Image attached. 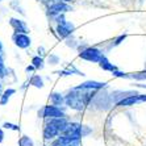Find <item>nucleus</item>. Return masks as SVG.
Segmentation results:
<instances>
[{"label": "nucleus", "mask_w": 146, "mask_h": 146, "mask_svg": "<svg viewBox=\"0 0 146 146\" xmlns=\"http://www.w3.org/2000/svg\"><path fill=\"white\" fill-rule=\"evenodd\" d=\"M72 31H74V25L71 23H67V21H63L62 24H58L57 27V32L62 38L68 37L72 33Z\"/></svg>", "instance_id": "nucleus-6"}, {"label": "nucleus", "mask_w": 146, "mask_h": 146, "mask_svg": "<svg viewBox=\"0 0 146 146\" xmlns=\"http://www.w3.org/2000/svg\"><path fill=\"white\" fill-rule=\"evenodd\" d=\"M38 116L44 117V119H59V117H65V112L61 107L58 106H45L38 111Z\"/></svg>", "instance_id": "nucleus-2"}, {"label": "nucleus", "mask_w": 146, "mask_h": 146, "mask_svg": "<svg viewBox=\"0 0 146 146\" xmlns=\"http://www.w3.org/2000/svg\"><path fill=\"white\" fill-rule=\"evenodd\" d=\"M5 75H7V68L4 66V61H3V58H1V55H0V78H3Z\"/></svg>", "instance_id": "nucleus-18"}, {"label": "nucleus", "mask_w": 146, "mask_h": 146, "mask_svg": "<svg viewBox=\"0 0 146 146\" xmlns=\"http://www.w3.org/2000/svg\"><path fill=\"white\" fill-rule=\"evenodd\" d=\"M0 90H1V83H0Z\"/></svg>", "instance_id": "nucleus-26"}, {"label": "nucleus", "mask_w": 146, "mask_h": 146, "mask_svg": "<svg viewBox=\"0 0 146 146\" xmlns=\"http://www.w3.org/2000/svg\"><path fill=\"white\" fill-rule=\"evenodd\" d=\"M13 41H15V45H16V46H19V48H21V49L29 48V46H31V44H32L31 38L28 37L25 33H15Z\"/></svg>", "instance_id": "nucleus-5"}, {"label": "nucleus", "mask_w": 146, "mask_h": 146, "mask_svg": "<svg viewBox=\"0 0 146 146\" xmlns=\"http://www.w3.org/2000/svg\"><path fill=\"white\" fill-rule=\"evenodd\" d=\"M113 76H116V78H125V79H129L130 78V74H126V72H121L119 71V70H115V71L112 72Z\"/></svg>", "instance_id": "nucleus-17"}, {"label": "nucleus", "mask_w": 146, "mask_h": 146, "mask_svg": "<svg viewBox=\"0 0 146 146\" xmlns=\"http://www.w3.org/2000/svg\"><path fill=\"white\" fill-rule=\"evenodd\" d=\"M79 57L82 58V59H84V61H88V62H100L104 58V55H103V51L99 50V49L96 48H87L84 49V50H82L80 53H79Z\"/></svg>", "instance_id": "nucleus-3"}, {"label": "nucleus", "mask_w": 146, "mask_h": 146, "mask_svg": "<svg viewBox=\"0 0 146 146\" xmlns=\"http://www.w3.org/2000/svg\"><path fill=\"white\" fill-rule=\"evenodd\" d=\"M49 99H50V102L53 106H62L63 103H65V98L61 95V94H58V92H53V94H50V96H49Z\"/></svg>", "instance_id": "nucleus-10"}, {"label": "nucleus", "mask_w": 146, "mask_h": 146, "mask_svg": "<svg viewBox=\"0 0 146 146\" xmlns=\"http://www.w3.org/2000/svg\"><path fill=\"white\" fill-rule=\"evenodd\" d=\"M49 61H50L51 65H57L58 62H59V59H58V57H54V55H51V57L49 58Z\"/></svg>", "instance_id": "nucleus-21"}, {"label": "nucleus", "mask_w": 146, "mask_h": 146, "mask_svg": "<svg viewBox=\"0 0 146 146\" xmlns=\"http://www.w3.org/2000/svg\"><path fill=\"white\" fill-rule=\"evenodd\" d=\"M19 146H34L33 139L28 136H23L19 139Z\"/></svg>", "instance_id": "nucleus-15"}, {"label": "nucleus", "mask_w": 146, "mask_h": 146, "mask_svg": "<svg viewBox=\"0 0 146 146\" xmlns=\"http://www.w3.org/2000/svg\"><path fill=\"white\" fill-rule=\"evenodd\" d=\"M138 102H141V100H139V94H136V95L128 96V98L120 100V102L117 103L116 106H117V107H130V106H134V104H137Z\"/></svg>", "instance_id": "nucleus-9"}, {"label": "nucleus", "mask_w": 146, "mask_h": 146, "mask_svg": "<svg viewBox=\"0 0 146 146\" xmlns=\"http://www.w3.org/2000/svg\"><path fill=\"white\" fill-rule=\"evenodd\" d=\"M130 78L136 79V80H146V71H141V72H134L130 74Z\"/></svg>", "instance_id": "nucleus-16"}, {"label": "nucleus", "mask_w": 146, "mask_h": 146, "mask_svg": "<svg viewBox=\"0 0 146 146\" xmlns=\"http://www.w3.org/2000/svg\"><path fill=\"white\" fill-rule=\"evenodd\" d=\"M99 66H100V67H102L104 71H111V72H113L115 70H117V67H116L115 65H112V63H111V62H109L106 57H104L102 61L99 62Z\"/></svg>", "instance_id": "nucleus-11"}, {"label": "nucleus", "mask_w": 146, "mask_h": 146, "mask_svg": "<svg viewBox=\"0 0 146 146\" xmlns=\"http://www.w3.org/2000/svg\"><path fill=\"white\" fill-rule=\"evenodd\" d=\"M29 83L33 87H36V88H42L44 87V82H42V78H41L40 75H33L31 78V80H29Z\"/></svg>", "instance_id": "nucleus-13"}, {"label": "nucleus", "mask_w": 146, "mask_h": 146, "mask_svg": "<svg viewBox=\"0 0 146 146\" xmlns=\"http://www.w3.org/2000/svg\"><path fill=\"white\" fill-rule=\"evenodd\" d=\"M32 65L36 67V70H41V68L44 67V59L37 55V57H33L32 58Z\"/></svg>", "instance_id": "nucleus-14"}, {"label": "nucleus", "mask_w": 146, "mask_h": 146, "mask_svg": "<svg viewBox=\"0 0 146 146\" xmlns=\"http://www.w3.org/2000/svg\"><path fill=\"white\" fill-rule=\"evenodd\" d=\"M9 24H11V27L15 29L16 33H25V34L28 33V28H27V25H25L24 21L17 20V19H11Z\"/></svg>", "instance_id": "nucleus-8"}, {"label": "nucleus", "mask_w": 146, "mask_h": 146, "mask_svg": "<svg viewBox=\"0 0 146 146\" xmlns=\"http://www.w3.org/2000/svg\"><path fill=\"white\" fill-rule=\"evenodd\" d=\"M0 50H1V44H0Z\"/></svg>", "instance_id": "nucleus-27"}, {"label": "nucleus", "mask_w": 146, "mask_h": 146, "mask_svg": "<svg viewBox=\"0 0 146 146\" xmlns=\"http://www.w3.org/2000/svg\"><path fill=\"white\" fill-rule=\"evenodd\" d=\"M125 38H126V36H125V34H122V36H120L119 38H116L115 42H113V45H120V44H121V41H124Z\"/></svg>", "instance_id": "nucleus-20"}, {"label": "nucleus", "mask_w": 146, "mask_h": 146, "mask_svg": "<svg viewBox=\"0 0 146 146\" xmlns=\"http://www.w3.org/2000/svg\"><path fill=\"white\" fill-rule=\"evenodd\" d=\"M15 92H16V90H13V88H9V90H7V91L4 92L3 95L0 96V106H5V104L8 103V100H9V98L13 95Z\"/></svg>", "instance_id": "nucleus-12"}, {"label": "nucleus", "mask_w": 146, "mask_h": 146, "mask_svg": "<svg viewBox=\"0 0 146 146\" xmlns=\"http://www.w3.org/2000/svg\"><path fill=\"white\" fill-rule=\"evenodd\" d=\"M67 11H71V8L63 1H57V3L51 4L49 7V13L50 15H61L62 12H67Z\"/></svg>", "instance_id": "nucleus-7"}, {"label": "nucleus", "mask_w": 146, "mask_h": 146, "mask_svg": "<svg viewBox=\"0 0 146 146\" xmlns=\"http://www.w3.org/2000/svg\"><path fill=\"white\" fill-rule=\"evenodd\" d=\"M62 1H71V0H62Z\"/></svg>", "instance_id": "nucleus-25"}, {"label": "nucleus", "mask_w": 146, "mask_h": 146, "mask_svg": "<svg viewBox=\"0 0 146 146\" xmlns=\"http://www.w3.org/2000/svg\"><path fill=\"white\" fill-rule=\"evenodd\" d=\"M65 146H79V141H74V142L67 143V145H65Z\"/></svg>", "instance_id": "nucleus-23"}, {"label": "nucleus", "mask_w": 146, "mask_h": 146, "mask_svg": "<svg viewBox=\"0 0 146 146\" xmlns=\"http://www.w3.org/2000/svg\"><path fill=\"white\" fill-rule=\"evenodd\" d=\"M3 139H4V132L0 129V142H3Z\"/></svg>", "instance_id": "nucleus-24"}, {"label": "nucleus", "mask_w": 146, "mask_h": 146, "mask_svg": "<svg viewBox=\"0 0 146 146\" xmlns=\"http://www.w3.org/2000/svg\"><path fill=\"white\" fill-rule=\"evenodd\" d=\"M33 70H36V67H34L33 65H31V66H28L27 67V72H31V71H33Z\"/></svg>", "instance_id": "nucleus-22"}, {"label": "nucleus", "mask_w": 146, "mask_h": 146, "mask_svg": "<svg viewBox=\"0 0 146 146\" xmlns=\"http://www.w3.org/2000/svg\"><path fill=\"white\" fill-rule=\"evenodd\" d=\"M4 128L5 129H11V130H20V126H17V125H15V124H11V122H4Z\"/></svg>", "instance_id": "nucleus-19"}, {"label": "nucleus", "mask_w": 146, "mask_h": 146, "mask_svg": "<svg viewBox=\"0 0 146 146\" xmlns=\"http://www.w3.org/2000/svg\"><path fill=\"white\" fill-rule=\"evenodd\" d=\"M106 87V83H102V82H95V80H88L79 84L78 87H75L74 90H78V91H91V90H102Z\"/></svg>", "instance_id": "nucleus-4"}, {"label": "nucleus", "mask_w": 146, "mask_h": 146, "mask_svg": "<svg viewBox=\"0 0 146 146\" xmlns=\"http://www.w3.org/2000/svg\"><path fill=\"white\" fill-rule=\"evenodd\" d=\"M92 99V95L88 92H79L78 90H72L68 95L65 96V103L68 108L74 111H82Z\"/></svg>", "instance_id": "nucleus-1"}]
</instances>
